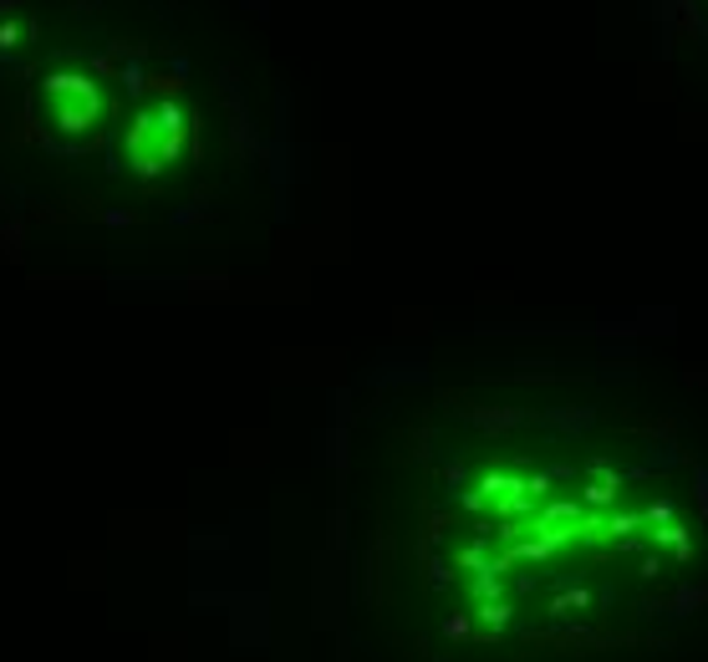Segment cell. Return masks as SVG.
Returning <instances> with one entry per match:
<instances>
[{"mask_svg": "<svg viewBox=\"0 0 708 662\" xmlns=\"http://www.w3.org/2000/svg\"><path fill=\"white\" fill-rule=\"evenodd\" d=\"M637 525H642V515H612L606 520V535H632Z\"/></svg>", "mask_w": 708, "mask_h": 662, "instance_id": "1", "label": "cell"}]
</instances>
